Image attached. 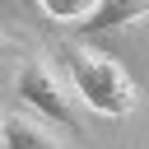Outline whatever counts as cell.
I'll return each mask as SVG.
<instances>
[{
    "label": "cell",
    "mask_w": 149,
    "mask_h": 149,
    "mask_svg": "<svg viewBox=\"0 0 149 149\" xmlns=\"http://www.w3.org/2000/svg\"><path fill=\"white\" fill-rule=\"evenodd\" d=\"M0 121H5V107H0Z\"/></svg>",
    "instance_id": "obj_8"
},
{
    "label": "cell",
    "mask_w": 149,
    "mask_h": 149,
    "mask_svg": "<svg viewBox=\"0 0 149 149\" xmlns=\"http://www.w3.org/2000/svg\"><path fill=\"white\" fill-rule=\"evenodd\" d=\"M149 19V0H98L79 23H74V37H102V33H121V28H135Z\"/></svg>",
    "instance_id": "obj_4"
},
{
    "label": "cell",
    "mask_w": 149,
    "mask_h": 149,
    "mask_svg": "<svg viewBox=\"0 0 149 149\" xmlns=\"http://www.w3.org/2000/svg\"><path fill=\"white\" fill-rule=\"evenodd\" d=\"M14 98L23 102V112L51 121L56 130L74 135V140H88V121H84V107L61 70V61L47 51V47H23L19 51V70H14Z\"/></svg>",
    "instance_id": "obj_2"
},
{
    "label": "cell",
    "mask_w": 149,
    "mask_h": 149,
    "mask_svg": "<svg viewBox=\"0 0 149 149\" xmlns=\"http://www.w3.org/2000/svg\"><path fill=\"white\" fill-rule=\"evenodd\" d=\"M9 51H23V42H19L14 33H5V28H0V56H9Z\"/></svg>",
    "instance_id": "obj_6"
},
{
    "label": "cell",
    "mask_w": 149,
    "mask_h": 149,
    "mask_svg": "<svg viewBox=\"0 0 149 149\" xmlns=\"http://www.w3.org/2000/svg\"><path fill=\"white\" fill-rule=\"evenodd\" d=\"M0 149H70V140H65V130H56L51 121H42L33 112H5Z\"/></svg>",
    "instance_id": "obj_3"
},
{
    "label": "cell",
    "mask_w": 149,
    "mask_h": 149,
    "mask_svg": "<svg viewBox=\"0 0 149 149\" xmlns=\"http://www.w3.org/2000/svg\"><path fill=\"white\" fill-rule=\"evenodd\" d=\"M93 5H98V0H37V9H42L47 19H56V23H70V28H74V23H79V19H84Z\"/></svg>",
    "instance_id": "obj_5"
},
{
    "label": "cell",
    "mask_w": 149,
    "mask_h": 149,
    "mask_svg": "<svg viewBox=\"0 0 149 149\" xmlns=\"http://www.w3.org/2000/svg\"><path fill=\"white\" fill-rule=\"evenodd\" d=\"M61 70H65L79 107H88L102 121H126L135 112V102H140V88L126 74V65L112 51H98V47H88L79 37H70L61 47Z\"/></svg>",
    "instance_id": "obj_1"
},
{
    "label": "cell",
    "mask_w": 149,
    "mask_h": 149,
    "mask_svg": "<svg viewBox=\"0 0 149 149\" xmlns=\"http://www.w3.org/2000/svg\"><path fill=\"white\" fill-rule=\"evenodd\" d=\"M19 5H37V0H19Z\"/></svg>",
    "instance_id": "obj_7"
}]
</instances>
